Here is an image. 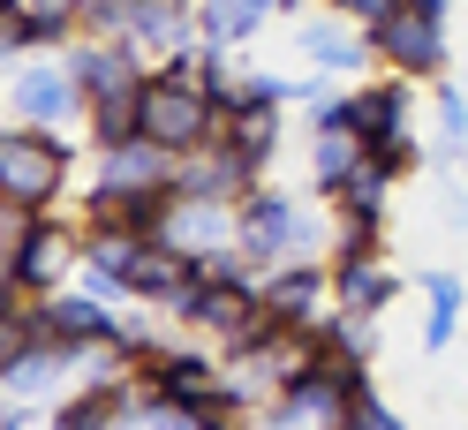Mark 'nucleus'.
<instances>
[{
  "label": "nucleus",
  "instance_id": "obj_1",
  "mask_svg": "<svg viewBox=\"0 0 468 430\" xmlns=\"http://www.w3.org/2000/svg\"><path fill=\"white\" fill-rule=\"evenodd\" d=\"M76 174V143L61 129H31L8 121L0 129V212L8 219H38L61 205V189Z\"/></svg>",
  "mask_w": 468,
  "mask_h": 430
},
{
  "label": "nucleus",
  "instance_id": "obj_17",
  "mask_svg": "<svg viewBox=\"0 0 468 430\" xmlns=\"http://www.w3.org/2000/svg\"><path fill=\"white\" fill-rule=\"evenodd\" d=\"M219 143L250 166L257 182H265V166H272V152H280V106H242V113H227V121H219Z\"/></svg>",
  "mask_w": 468,
  "mask_h": 430
},
{
  "label": "nucleus",
  "instance_id": "obj_20",
  "mask_svg": "<svg viewBox=\"0 0 468 430\" xmlns=\"http://www.w3.org/2000/svg\"><path fill=\"white\" fill-rule=\"evenodd\" d=\"M363 159H370L363 136H310V182H317V196H333Z\"/></svg>",
  "mask_w": 468,
  "mask_h": 430
},
{
  "label": "nucleus",
  "instance_id": "obj_12",
  "mask_svg": "<svg viewBox=\"0 0 468 430\" xmlns=\"http://www.w3.org/2000/svg\"><path fill=\"white\" fill-rule=\"evenodd\" d=\"M174 189H182V196H204V205H234L242 189H257V174H250V166L212 136L204 152H189L182 166H174Z\"/></svg>",
  "mask_w": 468,
  "mask_h": 430
},
{
  "label": "nucleus",
  "instance_id": "obj_23",
  "mask_svg": "<svg viewBox=\"0 0 468 430\" xmlns=\"http://www.w3.org/2000/svg\"><path fill=\"white\" fill-rule=\"evenodd\" d=\"M461 152H468V91L438 76V159L461 166Z\"/></svg>",
  "mask_w": 468,
  "mask_h": 430
},
{
  "label": "nucleus",
  "instance_id": "obj_18",
  "mask_svg": "<svg viewBox=\"0 0 468 430\" xmlns=\"http://www.w3.org/2000/svg\"><path fill=\"white\" fill-rule=\"evenodd\" d=\"M159 242L189 249V257H204V249H227V242H234V205H204V196H182Z\"/></svg>",
  "mask_w": 468,
  "mask_h": 430
},
{
  "label": "nucleus",
  "instance_id": "obj_14",
  "mask_svg": "<svg viewBox=\"0 0 468 430\" xmlns=\"http://www.w3.org/2000/svg\"><path fill=\"white\" fill-rule=\"evenodd\" d=\"M174 152H159V143H113V152H99V182L106 189H122V196H136V189H174Z\"/></svg>",
  "mask_w": 468,
  "mask_h": 430
},
{
  "label": "nucleus",
  "instance_id": "obj_21",
  "mask_svg": "<svg viewBox=\"0 0 468 430\" xmlns=\"http://www.w3.org/2000/svg\"><path fill=\"white\" fill-rule=\"evenodd\" d=\"M386 189H393V174H386L378 159H363L356 174H347V182L325 196V205H333V212H347V219H386Z\"/></svg>",
  "mask_w": 468,
  "mask_h": 430
},
{
  "label": "nucleus",
  "instance_id": "obj_32",
  "mask_svg": "<svg viewBox=\"0 0 468 430\" xmlns=\"http://www.w3.org/2000/svg\"><path fill=\"white\" fill-rule=\"evenodd\" d=\"M408 8H438V16H446V8H453V0H408Z\"/></svg>",
  "mask_w": 468,
  "mask_h": 430
},
{
  "label": "nucleus",
  "instance_id": "obj_13",
  "mask_svg": "<svg viewBox=\"0 0 468 430\" xmlns=\"http://www.w3.org/2000/svg\"><path fill=\"white\" fill-rule=\"evenodd\" d=\"M347 106H356V129H363V143H378V136H400V129H416V83H408V76H386V83H356V91H347Z\"/></svg>",
  "mask_w": 468,
  "mask_h": 430
},
{
  "label": "nucleus",
  "instance_id": "obj_28",
  "mask_svg": "<svg viewBox=\"0 0 468 430\" xmlns=\"http://www.w3.org/2000/svg\"><path fill=\"white\" fill-rule=\"evenodd\" d=\"M333 16H347V23H363V31H378V23H393L408 0H325Z\"/></svg>",
  "mask_w": 468,
  "mask_h": 430
},
{
  "label": "nucleus",
  "instance_id": "obj_22",
  "mask_svg": "<svg viewBox=\"0 0 468 430\" xmlns=\"http://www.w3.org/2000/svg\"><path fill=\"white\" fill-rule=\"evenodd\" d=\"M310 332H317V348H333V355H356V362L378 355V318H356V309H325Z\"/></svg>",
  "mask_w": 468,
  "mask_h": 430
},
{
  "label": "nucleus",
  "instance_id": "obj_2",
  "mask_svg": "<svg viewBox=\"0 0 468 430\" xmlns=\"http://www.w3.org/2000/svg\"><path fill=\"white\" fill-rule=\"evenodd\" d=\"M136 136L159 143V152H174V159H189V152H204V143L219 136V106L204 99L197 83L152 68V76H144V91H136Z\"/></svg>",
  "mask_w": 468,
  "mask_h": 430
},
{
  "label": "nucleus",
  "instance_id": "obj_31",
  "mask_svg": "<svg viewBox=\"0 0 468 430\" xmlns=\"http://www.w3.org/2000/svg\"><path fill=\"white\" fill-rule=\"evenodd\" d=\"M438 205H446V226H453V235H468V189L446 182V196H438Z\"/></svg>",
  "mask_w": 468,
  "mask_h": 430
},
{
  "label": "nucleus",
  "instance_id": "obj_27",
  "mask_svg": "<svg viewBox=\"0 0 468 430\" xmlns=\"http://www.w3.org/2000/svg\"><path fill=\"white\" fill-rule=\"evenodd\" d=\"M370 159L400 182V174H416V166H423V143H416V129H400V136H378V143H370Z\"/></svg>",
  "mask_w": 468,
  "mask_h": 430
},
{
  "label": "nucleus",
  "instance_id": "obj_10",
  "mask_svg": "<svg viewBox=\"0 0 468 430\" xmlns=\"http://www.w3.org/2000/svg\"><path fill=\"white\" fill-rule=\"evenodd\" d=\"M46 309H53V348H69V355H91L122 332L113 302L91 295V287H61V295H46Z\"/></svg>",
  "mask_w": 468,
  "mask_h": 430
},
{
  "label": "nucleus",
  "instance_id": "obj_30",
  "mask_svg": "<svg viewBox=\"0 0 468 430\" xmlns=\"http://www.w3.org/2000/svg\"><path fill=\"white\" fill-rule=\"evenodd\" d=\"M340 430H408V423H400V415H393L378 393H363L356 408H347V423H340Z\"/></svg>",
  "mask_w": 468,
  "mask_h": 430
},
{
  "label": "nucleus",
  "instance_id": "obj_25",
  "mask_svg": "<svg viewBox=\"0 0 468 430\" xmlns=\"http://www.w3.org/2000/svg\"><path fill=\"white\" fill-rule=\"evenodd\" d=\"M31 302H0V370H16L23 355H31Z\"/></svg>",
  "mask_w": 468,
  "mask_h": 430
},
{
  "label": "nucleus",
  "instance_id": "obj_9",
  "mask_svg": "<svg viewBox=\"0 0 468 430\" xmlns=\"http://www.w3.org/2000/svg\"><path fill=\"white\" fill-rule=\"evenodd\" d=\"M129 46L144 61H174L197 46V0H129Z\"/></svg>",
  "mask_w": 468,
  "mask_h": 430
},
{
  "label": "nucleus",
  "instance_id": "obj_8",
  "mask_svg": "<svg viewBox=\"0 0 468 430\" xmlns=\"http://www.w3.org/2000/svg\"><path fill=\"white\" fill-rule=\"evenodd\" d=\"M295 53H303L310 68H325V76H363L378 61L370 31H363V23H347V16H333V8H317V16L295 23Z\"/></svg>",
  "mask_w": 468,
  "mask_h": 430
},
{
  "label": "nucleus",
  "instance_id": "obj_19",
  "mask_svg": "<svg viewBox=\"0 0 468 430\" xmlns=\"http://www.w3.org/2000/svg\"><path fill=\"white\" fill-rule=\"evenodd\" d=\"M61 378H76V355H69V348H31L16 370H0V393H16V400H46Z\"/></svg>",
  "mask_w": 468,
  "mask_h": 430
},
{
  "label": "nucleus",
  "instance_id": "obj_5",
  "mask_svg": "<svg viewBox=\"0 0 468 430\" xmlns=\"http://www.w3.org/2000/svg\"><path fill=\"white\" fill-rule=\"evenodd\" d=\"M0 91H8V121H31V129H69L83 113V91L69 61H53V53H23V61L0 76Z\"/></svg>",
  "mask_w": 468,
  "mask_h": 430
},
{
  "label": "nucleus",
  "instance_id": "obj_29",
  "mask_svg": "<svg viewBox=\"0 0 468 430\" xmlns=\"http://www.w3.org/2000/svg\"><path fill=\"white\" fill-rule=\"evenodd\" d=\"M0 430H61V423H53V400H8Z\"/></svg>",
  "mask_w": 468,
  "mask_h": 430
},
{
  "label": "nucleus",
  "instance_id": "obj_3",
  "mask_svg": "<svg viewBox=\"0 0 468 430\" xmlns=\"http://www.w3.org/2000/svg\"><path fill=\"white\" fill-rule=\"evenodd\" d=\"M8 249H16V287L31 302H46V295L69 287V272H83V219L38 212V219H23L8 235Z\"/></svg>",
  "mask_w": 468,
  "mask_h": 430
},
{
  "label": "nucleus",
  "instance_id": "obj_16",
  "mask_svg": "<svg viewBox=\"0 0 468 430\" xmlns=\"http://www.w3.org/2000/svg\"><path fill=\"white\" fill-rule=\"evenodd\" d=\"M423 302H431V318H423V355H446L453 340H461V309H468V279L453 265H431L423 279Z\"/></svg>",
  "mask_w": 468,
  "mask_h": 430
},
{
  "label": "nucleus",
  "instance_id": "obj_4",
  "mask_svg": "<svg viewBox=\"0 0 468 430\" xmlns=\"http://www.w3.org/2000/svg\"><path fill=\"white\" fill-rule=\"evenodd\" d=\"M370 53L386 76H408V83H438L453 61V38H446V16L438 8H400L393 23L370 31Z\"/></svg>",
  "mask_w": 468,
  "mask_h": 430
},
{
  "label": "nucleus",
  "instance_id": "obj_6",
  "mask_svg": "<svg viewBox=\"0 0 468 430\" xmlns=\"http://www.w3.org/2000/svg\"><path fill=\"white\" fill-rule=\"evenodd\" d=\"M61 61H69V76H76L83 106H99V99H136L144 76H152V61H144L129 38H76Z\"/></svg>",
  "mask_w": 468,
  "mask_h": 430
},
{
  "label": "nucleus",
  "instance_id": "obj_33",
  "mask_svg": "<svg viewBox=\"0 0 468 430\" xmlns=\"http://www.w3.org/2000/svg\"><path fill=\"white\" fill-rule=\"evenodd\" d=\"M46 8H69V16H76V8H83V0H46Z\"/></svg>",
  "mask_w": 468,
  "mask_h": 430
},
{
  "label": "nucleus",
  "instance_id": "obj_11",
  "mask_svg": "<svg viewBox=\"0 0 468 430\" xmlns=\"http://www.w3.org/2000/svg\"><path fill=\"white\" fill-rule=\"evenodd\" d=\"M400 272L386 257H333V309H356V318H386L400 302Z\"/></svg>",
  "mask_w": 468,
  "mask_h": 430
},
{
  "label": "nucleus",
  "instance_id": "obj_15",
  "mask_svg": "<svg viewBox=\"0 0 468 430\" xmlns=\"http://www.w3.org/2000/svg\"><path fill=\"white\" fill-rule=\"evenodd\" d=\"M272 16H280V0H197V38L234 53V46H250L257 31H265Z\"/></svg>",
  "mask_w": 468,
  "mask_h": 430
},
{
  "label": "nucleus",
  "instance_id": "obj_24",
  "mask_svg": "<svg viewBox=\"0 0 468 430\" xmlns=\"http://www.w3.org/2000/svg\"><path fill=\"white\" fill-rule=\"evenodd\" d=\"M83 121H91V143H99V152L136 143V99H99V106H83Z\"/></svg>",
  "mask_w": 468,
  "mask_h": 430
},
{
  "label": "nucleus",
  "instance_id": "obj_26",
  "mask_svg": "<svg viewBox=\"0 0 468 430\" xmlns=\"http://www.w3.org/2000/svg\"><path fill=\"white\" fill-rule=\"evenodd\" d=\"M76 38H129V0H83Z\"/></svg>",
  "mask_w": 468,
  "mask_h": 430
},
{
  "label": "nucleus",
  "instance_id": "obj_7",
  "mask_svg": "<svg viewBox=\"0 0 468 430\" xmlns=\"http://www.w3.org/2000/svg\"><path fill=\"white\" fill-rule=\"evenodd\" d=\"M265 309L280 325H317L333 309V257H295L265 272Z\"/></svg>",
  "mask_w": 468,
  "mask_h": 430
}]
</instances>
